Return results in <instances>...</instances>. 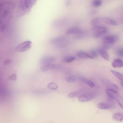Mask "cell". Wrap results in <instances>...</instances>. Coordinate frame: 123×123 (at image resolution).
<instances>
[{"label": "cell", "mask_w": 123, "mask_h": 123, "mask_svg": "<svg viewBox=\"0 0 123 123\" xmlns=\"http://www.w3.org/2000/svg\"><path fill=\"white\" fill-rule=\"evenodd\" d=\"M37 0H20L18 6L16 16L20 17L29 13Z\"/></svg>", "instance_id": "obj_1"}, {"label": "cell", "mask_w": 123, "mask_h": 123, "mask_svg": "<svg viewBox=\"0 0 123 123\" xmlns=\"http://www.w3.org/2000/svg\"><path fill=\"white\" fill-rule=\"evenodd\" d=\"M92 30L93 32L92 35L93 37L97 38L100 37L106 33L108 29L105 27L95 25L92 27Z\"/></svg>", "instance_id": "obj_2"}, {"label": "cell", "mask_w": 123, "mask_h": 123, "mask_svg": "<svg viewBox=\"0 0 123 123\" xmlns=\"http://www.w3.org/2000/svg\"><path fill=\"white\" fill-rule=\"evenodd\" d=\"M118 37L115 35H111L104 37L103 39V42L105 48H107L113 44L117 41Z\"/></svg>", "instance_id": "obj_3"}, {"label": "cell", "mask_w": 123, "mask_h": 123, "mask_svg": "<svg viewBox=\"0 0 123 123\" xmlns=\"http://www.w3.org/2000/svg\"><path fill=\"white\" fill-rule=\"evenodd\" d=\"M32 43L30 41H27L21 43L18 45L15 48L18 52H22L29 50L32 46Z\"/></svg>", "instance_id": "obj_4"}, {"label": "cell", "mask_w": 123, "mask_h": 123, "mask_svg": "<svg viewBox=\"0 0 123 123\" xmlns=\"http://www.w3.org/2000/svg\"><path fill=\"white\" fill-rule=\"evenodd\" d=\"M97 93L95 92L87 93L79 96L78 100L80 102H84L92 99L97 96Z\"/></svg>", "instance_id": "obj_5"}, {"label": "cell", "mask_w": 123, "mask_h": 123, "mask_svg": "<svg viewBox=\"0 0 123 123\" xmlns=\"http://www.w3.org/2000/svg\"><path fill=\"white\" fill-rule=\"evenodd\" d=\"M67 39L65 37L62 36L53 38L51 40L50 42L53 44L62 46L67 44Z\"/></svg>", "instance_id": "obj_6"}, {"label": "cell", "mask_w": 123, "mask_h": 123, "mask_svg": "<svg viewBox=\"0 0 123 123\" xmlns=\"http://www.w3.org/2000/svg\"><path fill=\"white\" fill-rule=\"evenodd\" d=\"M56 59L55 57L53 56H48L41 59L40 61V63L42 65H45L50 64Z\"/></svg>", "instance_id": "obj_7"}, {"label": "cell", "mask_w": 123, "mask_h": 123, "mask_svg": "<svg viewBox=\"0 0 123 123\" xmlns=\"http://www.w3.org/2000/svg\"><path fill=\"white\" fill-rule=\"evenodd\" d=\"M107 95L110 98L114 99L116 100L119 95L116 91L111 89H108L106 91Z\"/></svg>", "instance_id": "obj_8"}, {"label": "cell", "mask_w": 123, "mask_h": 123, "mask_svg": "<svg viewBox=\"0 0 123 123\" xmlns=\"http://www.w3.org/2000/svg\"><path fill=\"white\" fill-rule=\"evenodd\" d=\"M82 30L79 27L77 26H74L68 29L66 31L67 34H78L80 33Z\"/></svg>", "instance_id": "obj_9"}, {"label": "cell", "mask_w": 123, "mask_h": 123, "mask_svg": "<svg viewBox=\"0 0 123 123\" xmlns=\"http://www.w3.org/2000/svg\"><path fill=\"white\" fill-rule=\"evenodd\" d=\"M97 107L99 109L104 110H108L111 108L113 105L111 104L105 103H101L98 104Z\"/></svg>", "instance_id": "obj_10"}, {"label": "cell", "mask_w": 123, "mask_h": 123, "mask_svg": "<svg viewBox=\"0 0 123 123\" xmlns=\"http://www.w3.org/2000/svg\"><path fill=\"white\" fill-rule=\"evenodd\" d=\"M98 52L104 59L106 60H108L109 59V55L104 48H101L97 51Z\"/></svg>", "instance_id": "obj_11"}, {"label": "cell", "mask_w": 123, "mask_h": 123, "mask_svg": "<svg viewBox=\"0 0 123 123\" xmlns=\"http://www.w3.org/2000/svg\"><path fill=\"white\" fill-rule=\"evenodd\" d=\"M112 66L114 68H121L123 66V61L121 59H115L112 63Z\"/></svg>", "instance_id": "obj_12"}, {"label": "cell", "mask_w": 123, "mask_h": 123, "mask_svg": "<svg viewBox=\"0 0 123 123\" xmlns=\"http://www.w3.org/2000/svg\"><path fill=\"white\" fill-rule=\"evenodd\" d=\"M103 21L109 25L115 26L117 25V22L114 20L108 17H104L103 18Z\"/></svg>", "instance_id": "obj_13"}, {"label": "cell", "mask_w": 123, "mask_h": 123, "mask_svg": "<svg viewBox=\"0 0 123 123\" xmlns=\"http://www.w3.org/2000/svg\"><path fill=\"white\" fill-rule=\"evenodd\" d=\"M112 118L116 121H121L123 119V114L121 113H115L112 115Z\"/></svg>", "instance_id": "obj_14"}, {"label": "cell", "mask_w": 123, "mask_h": 123, "mask_svg": "<svg viewBox=\"0 0 123 123\" xmlns=\"http://www.w3.org/2000/svg\"><path fill=\"white\" fill-rule=\"evenodd\" d=\"M56 67V65L54 64H49L44 65L42 68L41 70L43 72H45L54 69Z\"/></svg>", "instance_id": "obj_15"}, {"label": "cell", "mask_w": 123, "mask_h": 123, "mask_svg": "<svg viewBox=\"0 0 123 123\" xmlns=\"http://www.w3.org/2000/svg\"><path fill=\"white\" fill-rule=\"evenodd\" d=\"M80 79L81 81L91 88H94L95 86V83L90 80L84 78H80Z\"/></svg>", "instance_id": "obj_16"}, {"label": "cell", "mask_w": 123, "mask_h": 123, "mask_svg": "<svg viewBox=\"0 0 123 123\" xmlns=\"http://www.w3.org/2000/svg\"><path fill=\"white\" fill-rule=\"evenodd\" d=\"M111 71L115 76L120 80V81H123V74L112 70H111Z\"/></svg>", "instance_id": "obj_17"}, {"label": "cell", "mask_w": 123, "mask_h": 123, "mask_svg": "<svg viewBox=\"0 0 123 123\" xmlns=\"http://www.w3.org/2000/svg\"><path fill=\"white\" fill-rule=\"evenodd\" d=\"M89 58L91 59H95L98 55V52L94 50H91L88 53Z\"/></svg>", "instance_id": "obj_18"}, {"label": "cell", "mask_w": 123, "mask_h": 123, "mask_svg": "<svg viewBox=\"0 0 123 123\" xmlns=\"http://www.w3.org/2000/svg\"><path fill=\"white\" fill-rule=\"evenodd\" d=\"M77 55L79 57L82 58H89L88 53L83 51H80L77 53Z\"/></svg>", "instance_id": "obj_19"}, {"label": "cell", "mask_w": 123, "mask_h": 123, "mask_svg": "<svg viewBox=\"0 0 123 123\" xmlns=\"http://www.w3.org/2000/svg\"><path fill=\"white\" fill-rule=\"evenodd\" d=\"M75 58V57L74 56H68L65 57L63 59V60L65 62L69 63L74 61Z\"/></svg>", "instance_id": "obj_20"}, {"label": "cell", "mask_w": 123, "mask_h": 123, "mask_svg": "<svg viewBox=\"0 0 123 123\" xmlns=\"http://www.w3.org/2000/svg\"><path fill=\"white\" fill-rule=\"evenodd\" d=\"M102 4L101 0H93L92 2V6L95 7H99Z\"/></svg>", "instance_id": "obj_21"}, {"label": "cell", "mask_w": 123, "mask_h": 123, "mask_svg": "<svg viewBox=\"0 0 123 123\" xmlns=\"http://www.w3.org/2000/svg\"><path fill=\"white\" fill-rule=\"evenodd\" d=\"M47 87L51 89L56 90L57 89L58 86L55 83L51 82L48 85Z\"/></svg>", "instance_id": "obj_22"}, {"label": "cell", "mask_w": 123, "mask_h": 123, "mask_svg": "<svg viewBox=\"0 0 123 123\" xmlns=\"http://www.w3.org/2000/svg\"><path fill=\"white\" fill-rule=\"evenodd\" d=\"M116 100L121 107L123 109V98L119 95Z\"/></svg>", "instance_id": "obj_23"}, {"label": "cell", "mask_w": 123, "mask_h": 123, "mask_svg": "<svg viewBox=\"0 0 123 123\" xmlns=\"http://www.w3.org/2000/svg\"><path fill=\"white\" fill-rule=\"evenodd\" d=\"M76 77L74 75H71L68 77L66 79L67 81L70 83L74 82L76 80Z\"/></svg>", "instance_id": "obj_24"}, {"label": "cell", "mask_w": 123, "mask_h": 123, "mask_svg": "<svg viewBox=\"0 0 123 123\" xmlns=\"http://www.w3.org/2000/svg\"><path fill=\"white\" fill-rule=\"evenodd\" d=\"M100 18L98 17L95 18L91 20V23L92 25H94L97 24L100 21Z\"/></svg>", "instance_id": "obj_25"}, {"label": "cell", "mask_w": 123, "mask_h": 123, "mask_svg": "<svg viewBox=\"0 0 123 123\" xmlns=\"http://www.w3.org/2000/svg\"><path fill=\"white\" fill-rule=\"evenodd\" d=\"M117 55L120 57H123V48H121L118 49L117 52Z\"/></svg>", "instance_id": "obj_26"}, {"label": "cell", "mask_w": 123, "mask_h": 123, "mask_svg": "<svg viewBox=\"0 0 123 123\" xmlns=\"http://www.w3.org/2000/svg\"><path fill=\"white\" fill-rule=\"evenodd\" d=\"M86 32L82 31L80 33L77 34L76 38L78 39H80L82 38L85 36L86 34L85 33Z\"/></svg>", "instance_id": "obj_27"}, {"label": "cell", "mask_w": 123, "mask_h": 123, "mask_svg": "<svg viewBox=\"0 0 123 123\" xmlns=\"http://www.w3.org/2000/svg\"><path fill=\"white\" fill-rule=\"evenodd\" d=\"M17 79V76L16 74H14L9 76L8 78V80H15Z\"/></svg>", "instance_id": "obj_28"}, {"label": "cell", "mask_w": 123, "mask_h": 123, "mask_svg": "<svg viewBox=\"0 0 123 123\" xmlns=\"http://www.w3.org/2000/svg\"><path fill=\"white\" fill-rule=\"evenodd\" d=\"M77 96V94L75 92H72L69 93L68 96V97L70 98H73Z\"/></svg>", "instance_id": "obj_29"}, {"label": "cell", "mask_w": 123, "mask_h": 123, "mask_svg": "<svg viewBox=\"0 0 123 123\" xmlns=\"http://www.w3.org/2000/svg\"><path fill=\"white\" fill-rule=\"evenodd\" d=\"M11 62L10 60H7L5 61L3 63V64L4 65H5L10 64Z\"/></svg>", "instance_id": "obj_30"}, {"label": "cell", "mask_w": 123, "mask_h": 123, "mask_svg": "<svg viewBox=\"0 0 123 123\" xmlns=\"http://www.w3.org/2000/svg\"><path fill=\"white\" fill-rule=\"evenodd\" d=\"M113 86H114L115 88H116L117 90L119 88L118 86L115 84H113L112 85Z\"/></svg>", "instance_id": "obj_31"}, {"label": "cell", "mask_w": 123, "mask_h": 123, "mask_svg": "<svg viewBox=\"0 0 123 123\" xmlns=\"http://www.w3.org/2000/svg\"><path fill=\"white\" fill-rule=\"evenodd\" d=\"M120 83L121 85L123 87V81H120Z\"/></svg>", "instance_id": "obj_32"}]
</instances>
